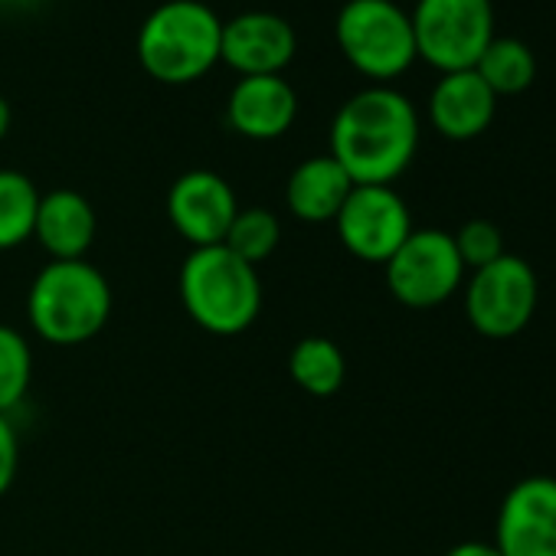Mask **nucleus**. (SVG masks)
Returning <instances> with one entry per match:
<instances>
[{"label":"nucleus","mask_w":556,"mask_h":556,"mask_svg":"<svg viewBox=\"0 0 556 556\" xmlns=\"http://www.w3.org/2000/svg\"><path fill=\"white\" fill-rule=\"evenodd\" d=\"M334 229L354 258L383 265L413 232V216L393 187H354L334 216Z\"/></svg>","instance_id":"1a4fd4ad"},{"label":"nucleus","mask_w":556,"mask_h":556,"mask_svg":"<svg viewBox=\"0 0 556 556\" xmlns=\"http://www.w3.org/2000/svg\"><path fill=\"white\" fill-rule=\"evenodd\" d=\"M223 21L200 0H167L138 30L141 70L164 86L203 79L219 63Z\"/></svg>","instance_id":"20e7f679"},{"label":"nucleus","mask_w":556,"mask_h":556,"mask_svg":"<svg viewBox=\"0 0 556 556\" xmlns=\"http://www.w3.org/2000/svg\"><path fill=\"white\" fill-rule=\"evenodd\" d=\"M299 37L295 27L268 11H249L223 24L219 63L232 66L242 76H282L295 60Z\"/></svg>","instance_id":"f8f14e48"},{"label":"nucleus","mask_w":556,"mask_h":556,"mask_svg":"<svg viewBox=\"0 0 556 556\" xmlns=\"http://www.w3.org/2000/svg\"><path fill=\"white\" fill-rule=\"evenodd\" d=\"M387 289L406 308H435L448 302L465 278L455 239L445 229H413L383 262Z\"/></svg>","instance_id":"0eeeda50"},{"label":"nucleus","mask_w":556,"mask_h":556,"mask_svg":"<svg viewBox=\"0 0 556 556\" xmlns=\"http://www.w3.org/2000/svg\"><path fill=\"white\" fill-rule=\"evenodd\" d=\"M40 210L37 184L21 170H0V252L21 249L34 239V223Z\"/></svg>","instance_id":"6ab92c4d"},{"label":"nucleus","mask_w":556,"mask_h":556,"mask_svg":"<svg viewBox=\"0 0 556 556\" xmlns=\"http://www.w3.org/2000/svg\"><path fill=\"white\" fill-rule=\"evenodd\" d=\"M475 73L488 83V89L501 96H520L536 79V56L533 50L517 37H494L481 60L475 63Z\"/></svg>","instance_id":"a211bd4d"},{"label":"nucleus","mask_w":556,"mask_h":556,"mask_svg":"<svg viewBox=\"0 0 556 556\" xmlns=\"http://www.w3.org/2000/svg\"><path fill=\"white\" fill-rule=\"evenodd\" d=\"M8 131H11V105L4 96H0V141L8 138Z\"/></svg>","instance_id":"393cba45"},{"label":"nucleus","mask_w":556,"mask_h":556,"mask_svg":"<svg viewBox=\"0 0 556 556\" xmlns=\"http://www.w3.org/2000/svg\"><path fill=\"white\" fill-rule=\"evenodd\" d=\"M354 187L357 184L331 154H318L292 170L286 184V206L302 223H334Z\"/></svg>","instance_id":"dca6fc26"},{"label":"nucleus","mask_w":556,"mask_h":556,"mask_svg":"<svg viewBox=\"0 0 556 556\" xmlns=\"http://www.w3.org/2000/svg\"><path fill=\"white\" fill-rule=\"evenodd\" d=\"M416 56L439 73L475 70L494 34L491 0H416L409 14Z\"/></svg>","instance_id":"423d86ee"},{"label":"nucleus","mask_w":556,"mask_h":556,"mask_svg":"<svg viewBox=\"0 0 556 556\" xmlns=\"http://www.w3.org/2000/svg\"><path fill=\"white\" fill-rule=\"evenodd\" d=\"M177 292L187 318L216 338L249 331L262 315V275L255 265L219 245L190 249L180 262Z\"/></svg>","instance_id":"f03ea898"},{"label":"nucleus","mask_w":556,"mask_h":556,"mask_svg":"<svg viewBox=\"0 0 556 556\" xmlns=\"http://www.w3.org/2000/svg\"><path fill=\"white\" fill-rule=\"evenodd\" d=\"M497 96L475 70L442 73L429 96V122L448 141H471L494 122Z\"/></svg>","instance_id":"4468645a"},{"label":"nucleus","mask_w":556,"mask_h":556,"mask_svg":"<svg viewBox=\"0 0 556 556\" xmlns=\"http://www.w3.org/2000/svg\"><path fill=\"white\" fill-rule=\"evenodd\" d=\"M289 377H292V383L302 393L328 400L348 380V357H344V351L331 338L312 334V338H302L292 348V354H289Z\"/></svg>","instance_id":"f3484780"},{"label":"nucleus","mask_w":556,"mask_h":556,"mask_svg":"<svg viewBox=\"0 0 556 556\" xmlns=\"http://www.w3.org/2000/svg\"><path fill=\"white\" fill-rule=\"evenodd\" d=\"M278 242H282V223L278 216L265 206H239L223 245L229 252H236L239 258H245L249 265H262L275 255Z\"/></svg>","instance_id":"aec40b11"},{"label":"nucleus","mask_w":556,"mask_h":556,"mask_svg":"<svg viewBox=\"0 0 556 556\" xmlns=\"http://www.w3.org/2000/svg\"><path fill=\"white\" fill-rule=\"evenodd\" d=\"M419 148L416 105L390 89L370 86L351 96L331 122V157L357 187H393Z\"/></svg>","instance_id":"f257e3e1"},{"label":"nucleus","mask_w":556,"mask_h":556,"mask_svg":"<svg viewBox=\"0 0 556 556\" xmlns=\"http://www.w3.org/2000/svg\"><path fill=\"white\" fill-rule=\"evenodd\" d=\"M540 286L533 268L520 255H501L497 262L475 268L465 289V312L478 334L504 341L520 334L536 312Z\"/></svg>","instance_id":"6e6552de"},{"label":"nucleus","mask_w":556,"mask_h":556,"mask_svg":"<svg viewBox=\"0 0 556 556\" xmlns=\"http://www.w3.org/2000/svg\"><path fill=\"white\" fill-rule=\"evenodd\" d=\"M299 118V96L286 76H242L226 99V122L249 141L282 138Z\"/></svg>","instance_id":"ddd939ff"},{"label":"nucleus","mask_w":556,"mask_h":556,"mask_svg":"<svg viewBox=\"0 0 556 556\" xmlns=\"http://www.w3.org/2000/svg\"><path fill=\"white\" fill-rule=\"evenodd\" d=\"M239 213L236 190L213 170H187L167 190V219L190 249L219 245Z\"/></svg>","instance_id":"9d476101"},{"label":"nucleus","mask_w":556,"mask_h":556,"mask_svg":"<svg viewBox=\"0 0 556 556\" xmlns=\"http://www.w3.org/2000/svg\"><path fill=\"white\" fill-rule=\"evenodd\" d=\"M30 383H34L30 341L17 328L0 325V413L11 416L27 400Z\"/></svg>","instance_id":"412c9836"},{"label":"nucleus","mask_w":556,"mask_h":556,"mask_svg":"<svg viewBox=\"0 0 556 556\" xmlns=\"http://www.w3.org/2000/svg\"><path fill=\"white\" fill-rule=\"evenodd\" d=\"M344 60L377 86L400 79L419 56L409 14L393 0H348L334 21Z\"/></svg>","instance_id":"39448f33"},{"label":"nucleus","mask_w":556,"mask_h":556,"mask_svg":"<svg viewBox=\"0 0 556 556\" xmlns=\"http://www.w3.org/2000/svg\"><path fill=\"white\" fill-rule=\"evenodd\" d=\"M112 305L109 278L89 258L47 262L27 292L30 328L53 348H79L99 338L112 318Z\"/></svg>","instance_id":"7ed1b4c3"},{"label":"nucleus","mask_w":556,"mask_h":556,"mask_svg":"<svg viewBox=\"0 0 556 556\" xmlns=\"http://www.w3.org/2000/svg\"><path fill=\"white\" fill-rule=\"evenodd\" d=\"M0 4H8V8H34L37 0H0Z\"/></svg>","instance_id":"a878e982"},{"label":"nucleus","mask_w":556,"mask_h":556,"mask_svg":"<svg viewBox=\"0 0 556 556\" xmlns=\"http://www.w3.org/2000/svg\"><path fill=\"white\" fill-rule=\"evenodd\" d=\"M17 468H21V435L14 429L11 416L0 413V497L14 488Z\"/></svg>","instance_id":"5701e85b"},{"label":"nucleus","mask_w":556,"mask_h":556,"mask_svg":"<svg viewBox=\"0 0 556 556\" xmlns=\"http://www.w3.org/2000/svg\"><path fill=\"white\" fill-rule=\"evenodd\" d=\"M99 232V216L92 203L70 187L40 193V210L34 223V239L50 255V262L86 258Z\"/></svg>","instance_id":"2eb2a0df"},{"label":"nucleus","mask_w":556,"mask_h":556,"mask_svg":"<svg viewBox=\"0 0 556 556\" xmlns=\"http://www.w3.org/2000/svg\"><path fill=\"white\" fill-rule=\"evenodd\" d=\"M458 258L465 268H484L504 255V236L491 219H468L458 232H452Z\"/></svg>","instance_id":"4be33fe9"},{"label":"nucleus","mask_w":556,"mask_h":556,"mask_svg":"<svg viewBox=\"0 0 556 556\" xmlns=\"http://www.w3.org/2000/svg\"><path fill=\"white\" fill-rule=\"evenodd\" d=\"M445 556H501V549L494 543H481V540H465L455 543Z\"/></svg>","instance_id":"b1692460"},{"label":"nucleus","mask_w":556,"mask_h":556,"mask_svg":"<svg viewBox=\"0 0 556 556\" xmlns=\"http://www.w3.org/2000/svg\"><path fill=\"white\" fill-rule=\"evenodd\" d=\"M494 546L501 556H556V478L530 475L504 494Z\"/></svg>","instance_id":"9b49d317"}]
</instances>
